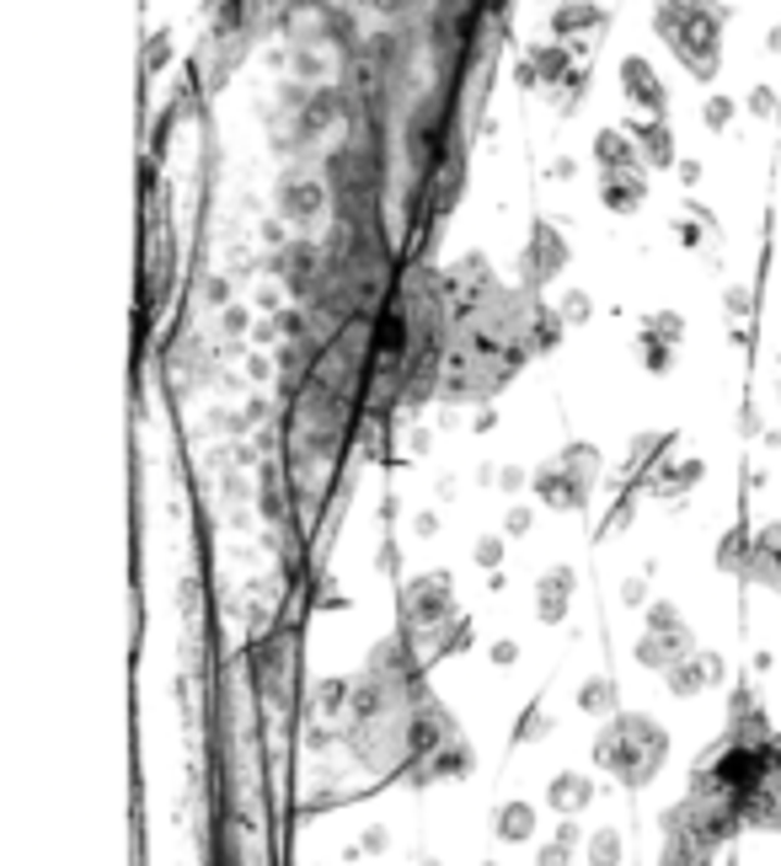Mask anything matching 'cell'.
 Listing matches in <instances>:
<instances>
[{
    "label": "cell",
    "instance_id": "6da1fadb",
    "mask_svg": "<svg viewBox=\"0 0 781 866\" xmlns=\"http://www.w3.org/2000/svg\"><path fill=\"white\" fill-rule=\"evenodd\" d=\"M348 749L364 770L407 776L412 787H434L471 770V743L460 739L456 717L429 690V664L401 631L370 647V664L354 680Z\"/></svg>",
    "mask_w": 781,
    "mask_h": 866
},
{
    "label": "cell",
    "instance_id": "7a4b0ae2",
    "mask_svg": "<svg viewBox=\"0 0 781 866\" xmlns=\"http://www.w3.org/2000/svg\"><path fill=\"white\" fill-rule=\"evenodd\" d=\"M562 316L524 289H487L450 306V359H445V401H487L515 374L562 337Z\"/></svg>",
    "mask_w": 781,
    "mask_h": 866
},
{
    "label": "cell",
    "instance_id": "3957f363",
    "mask_svg": "<svg viewBox=\"0 0 781 866\" xmlns=\"http://www.w3.org/2000/svg\"><path fill=\"white\" fill-rule=\"evenodd\" d=\"M401 636L418 647L423 664H439L460 647H471V620L456 610L445 572H423L401 589Z\"/></svg>",
    "mask_w": 781,
    "mask_h": 866
},
{
    "label": "cell",
    "instance_id": "277c9868",
    "mask_svg": "<svg viewBox=\"0 0 781 866\" xmlns=\"http://www.w3.org/2000/svg\"><path fill=\"white\" fill-rule=\"evenodd\" d=\"M664 759H669V733L653 722L648 712H616L605 728H599V739H594V765L605 770V776H616L621 787H648L653 776L664 770Z\"/></svg>",
    "mask_w": 781,
    "mask_h": 866
},
{
    "label": "cell",
    "instance_id": "5b68a950",
    "mask_svg": "<svg viewBox=\"0 0 781 866\" xmlns=\"http://www.w3.org/2000/svg\"><path fill=\"white\" fill-rule=\"evenodd\" d=\"M685 658H696V636H691V626L685 616L674 610V605H648V620H643V636H637V664L653 669V675H669L674 664H685Z\"/></svg>",
    "mask_w": 781,
    "mask_h": 866
},
{
    "label": "cell",
    "instance_id": "8992f818",
    "mask_svg": "<svg viewBox=\"0 0 781 866\" xmlns=\"http://www.w3.org/2000/svg\"><path fill=\"white\" fill-rule=\"evenodd\" d=\"M289 653H295L289 626L268 631L258 647H252V680H258V690L268 695V706H289V669H295Z\"/></svg>",
    "mask_w": 781,
    "mask_h": 866
},
{
    "label": "cell",
    "instance_id": "52a82bcc",
    "mask_svg": "<svg viewBox=\"0 0 781 866\" xmlns=\"http://www.w3.org/2000/svg\"><path fill=\"white\" fill-rule=\"evenodd\" d=\"M562 268H568V242H562V231H557L551 220H535V225H530V247H524V257H520V289L524 295H535V289L551 284Z\"/></svg>",
    "mask_w": 781,
    "mask_h": 866
},
{
    "label": "cell",
    "instance_id": "ba28073f",
    "mask_svg": "<svg viewBox=\"0 0 781 866\" xmlns=\"http://www.w3.org/2000/svg\"><path fill=\"white\" fill-rule=\"evenodd\" d=\"M658 829H664V851H658V866H712L717 845L685 818V803L664 807V818H658Z\"/></svg>",
    "mask_w": 781,
    "mask_h": 866
},
{
    "label": "cell",
    "instance_id": "9c48e42d",
    "mask_svg": "<svg viewBox=\"0 0 781 866\" xmlns=\"http://www.w3.org/2000/svg\"><path fill=\"white\" fill-rule=\"evenodd\" d=\"M278 279H284V289H289L300 306L311 310L326 289V251L311 247V242H289V247L278 251Z\"/></svg>",
    "mask_w": 781,
    "mask_h": 866
},
{
    "label": "cell",
    "instance_id": "30bf717a",
    "mask_svg": "<svg viewBox=\"0 0 781 866\" xmlns=\"http://www.w3.org/2000/svg\"><path fill=\"white\" fill-rule=\"evenodd\" d=\"M530 487H535V497H541L546 508H557V514H573V508H584L588 493H594L584 477H573L562 460H546V466L530 477Z\"/></svg>",
    "mask_w": 781,
    "mask_h": 866
},
{
    "label": "cell",
    "instance_id": "8fae6325",
    "mask_svg": "<svg viewBox=\"0 0 781 866\" xmlns=\"http://www.w3.org/2000/svg\"><path fill=\"white\" fill-rule=\"evenodd\" d=\"M749 829H781V733L766 749V770H760V787L749 797V813H744Z\"/></svg>",
    "mask_w": 781,
    "mask_h": 866
},
{
    "label": "cell",
    "instance_id": "7c38bea8",
    "mask_svg": "<svg viewBox=\"0 0 781 866\" xmlns=\"http://www.w3.org/2000/svg\"><path fill=\"white\" fill-rule=\"evenodd\" d=\"M621 91H627V102H632L637 113L664 119V102H669V91H664L658 70H653L643 54H627V60H621Z\"/></svg>",
    "mask_w": 781,
    "mask_h": 866
},
{
    "label": "cell",
    "instance_id": "4fadbf2b",
    "mask_svg": "<svg viewBox=\"0 0 781 866\" xmlns=\"http://www.w3.org/2000/svg\"><path fill=\"white\" fill-rule=\"evenodd\" d=\"M326 203H332V193H326L317 177H306V172H284V183H278V214H284V220L311 225Z\"/></svg>",
    "mask_w": 781,
    "mask_h": 866
},
{
    "label": "cell",
    "instance_id": "5bb4252c",
    "mask_svg": "<svg viewBox=\"0 0 781 866\" xmlns=\"http://www.w3.org/2000/svg\"><path fill=\"white\" fill-rule=\"evenodd\" d=\"M648 198V166H627V172H599V203L610 214H637Z\"/></svg>",
    "mask_w": 781,
    "mask_h": 866
},
{
    "label": "cell",
    "instance_id": "9a60e30c",
    "mask_svg": "<svg viewBox=\"0 0 781 866\" xmlns=\"http://www.w3.org/2000/svg\"><path fill=\"white\" fill-rule=\"evenodd\" d=\"M568 605H573V572L568 567H546L535 578V616L546 626H557V620H568Z\"/></svg>",
    "mask_w": 781,
    "mask_h": 866
},
{
    "label": "cell",
    "instance_id": "2e32d148",
    "mask_svg": "<svg viewBox=\"0 0 781 866\" xmlns=\"http://www.w3.org/2000/svg\"><path fill=\"white\" fill-rule=\"evenodd\" d=\"M627 134L637 139V156H643V166H680V156H674V134L664 119H632Z\"/></svg>",
    "mask_w": 781,
    "mask_h": 866
},
{
    "label": "cell",
    "instance_id": "e0dca14e",
    "mask_svg": "<svg viewBox=\"0 0 781 866\" xmlns=\"http://www.w3.org/2000/svg\"><path fill=\"white\" fill-rule=\"evenodd\" d=\"M717 680H722V658H717V653H696V658H685V664H674V669L664 675V684H669L674 695H685V701L702 695V690Z\"/></svg>",
    "mask_w": 781,
    "mask_h": 866
},
{
    "label": "cell",
    "instance_id": "ac0fdd59",
    "mask_svg": "<svg viewBox=\"0 0 781 866\" xmlns=\"http://www.w3.org/2000/svg\"><path fill=\"white\" fill-rule=\"evenodd\" d=\"M749 578H755L760 589H771V594H781V519H777V524H766V530L755 535V557H749Z\"/></svg>",
    "mask_w": 781,
    "mask_h": 866
},
{
    "label": "cell",
    "instance_id": "d6986e66",
    "mask_svg": "<svg viewBox=\"0 0 781 866\" xmlns=\"http://www.w3.org/2000/svg\"><path fill=\"white\" fill-rule=\"evenodd\" d=\"M594 161H599V172H627V166H643V156H637V139H632L627 128H599V134H594Z\"/></svg>",
    "mask_w": 781,
    "mask_h": 866
},
{
    "label": "cell",
    "instance_id": "ffe728a7",
    "mask_svg": "<svg viewBox=\"0 0 781 866\" xmlns=\"http://www.w3.org/2000/svg\"><path fill=\"white\" fill-rule=\"evenodd\" d=\"M605 33V11L594 5V0H557V11H551V38L562 44V38H573V33Z\"/></svg>",
    "mask_w": 781,
    "mask_h": 866
},
{
    "label": "cell",
    "instance_id": "44dd1931",
    "mask_svg": "<svg viewBox=\"0 0 781 866\" xmlns=\"http://www.w3.org/2000/svg\"><path fill=\"white\" fill-rule=\"evenodd\" d=\"M546 803L557 807L562 818H573V813H584L594 803V781L579 776V770H562V776H551V787H546Z\"/></svg>",
    "mask_w": 781,
    "mask_h": 866
},
{
    "label": "cell",
    "instance_id": "7402d4cb",
    "mask_svg": "<svg viewBox=\"0 0 781 866\" xmlns=\"http://www.w3.org/2000/svg\"><path fill=\"white\" fill-rule=\"evenodd\" d=\"M530 60H535L541 81H546L551 91H562V86L579 75V54H573L568 44H541V49H530Z\"/></svg>",
    "mask_w": 781,
    "mask_h": 866
},
{
    "label": "cell",
    "instance_id": "603a6c76",
    "mask_svg": "<svg viewBox=\"0 0 781 866\" xmlns=\"http://www.w3.org/2000/svg\"><path fill=\"white\" fill-rule=\"evenodd\" d=\"M493 834H498L504 845L530 840V834H535V807H530V803H504L498 813H493Z\"/></svg>",
    "mask_w": 781,
    "mask_h": 866
},
{
    "label": "cell",
    "instance_id": "cb8c5ba5",
    "mask_svg": "<svg viewBox=\"0 0 781 866\" xmlns=\"http://www.w3.org/2000/svg\"><path fill=\"white\" fill-rule=\"evenodd\" d=\"M749 557H755V541H749L744 530H728V535L717 541V567H722V572H744V578H749Z\"/></svg>",
    "mask_w": 781,
    "mask_h": 866
},
{
    "label": "cell",
    "instance_id": "d4e9b609",
    "mask_svg": "<svg viewBox=\"0 0 781 866\" xmlns=\"http://www.w3.org/2000/svg\"><path fill=\"white\" fill-rule=\"evenodd\" d=\"M579 706H584L588 717H616V680H610V675H594V680H584V690H579Z\"/></svg>",
    "mask_w": 781,
    "mask_h": 866
},
{
    "label": "cell",
    "instance_id": "484cf974",
    "mask_svg": "<svg viewBox=\"0 0 781 866\" xmlns=\"http://www.w3.org/2000/svg\"><path fill=\"white\" fill-rule=\"evenodd\" d=\"M557 460H562L573 477H584L588 487H599V471H605V460H599V449H594V444H568Z\"/></svg>",
    "mask_w": 781,
    "mask_h": 866
},
{
    "label": "cell",
    "instance_id": "4316f807",
    "mask_svg": "<svg viewBox=\"0 0 781 866\" xmlns=\"http://www.w3.org/2000/svg\"><path fill=\"white\" fill-rule=\"evenodd\" d=\"M579 834H584V829H579V824L568 818V824L557 829V840H546V845H541L535 866H568V862H573V845H579Z\"/></svg>",
    "mask_w": 781,
    "mask_h": 866
},
{
    "label": "cell",
    "instance_id": "83f0119b",
    "mask_svg": "<svg viewBox=\"0 0 781 866\" xmlns=\"http://www.w3.org/2000/svg\"><path fill=\"white\" fill-rule=\"evenodd\" d=\"M664 444H669V433H637L632 438V455H627V482H637V471L653 466L658 455H664Z\"/></svg>",
    "mask_w": 781,
    "mask_h": 866
},
{
    "label": "cell",
    "instance_id": "f1b7e54d",
    "mask_svg": "<svg viewBox=\"0 0 781 866\" xmlns=\"http://www.w3.org/2000/svg\"><path fill=\"white\" fill-rule=\"evenodd\" d=\"M584 851H588V866H621V834L599 824V829L588 834Z\"/></svg>",
    "mask_w": 781,
    "mask_h": 866
},
{
    "label": "cell",
    "instance_id": "f546056e",
    "mask_svg": "<svg viewBox=\"0 0 781 866\" xmlns=\"http://www.w3.org/2000/svg\"><path fill=\"white\" fill-rule=\"evenodd\" d=\"M311 701H317V712L337 717V712H348V701H354V684H348V680H322L317 690H311Z\"/></svg>",
    "mask_w": 781,
    "mask_h": 866
},
{
    "label": "cell",
    "instance_id": "4dcf8cb0",
    "mask_svg": "<svg viewBox=\"0 0 781 866\" xmlns=\"http://www.w3.org/2000/svg\"><path fill=\"white\" fill-rule=\"evenodd\" d=\"M669 354H674V343H664V337H653V332L637 337V359H643L653 374H669Z\"/></svg>",
    "mask_w": 781,
    "mask_h": 866
},
{
    "label": "cell",
    "instance_id": "1f68e13d",
    "mask_svg": "<svg viewBox=\"0 0 781 866\" xmlns=\"http://www.w3.org/2000/svg\"><path fill=\"white\" fill-rule=\"evenodd\" d=\"M702 471H707L702 460H685V466H669V471L658 477V487H653V493H680V487H691V482H702Z\"/></svg>",
    "mask_w": 781,
    "mask_h": 866
},
{
    "label": "cell",
    "instance_id": "d6a6232c",
    "mask_svg": "<svg viewBox=\"0 0 781 866\" xmlns=\"http://www.w3.org/2000/svg\"><path fill=\"white\" fill-rule=\"evenodd\" d=\"M557 316H562L568 326H584L588 316H594V300H588L584 289H568V295L557 300Z\"/></svg>",
    "mask_w": 781,
    "mask_h": 866
},
{
    "label": "cell",
    "instance_id": "836d02e7",
    "mask_svg": "<svg viewBox=\"0 0 781 866\" xmlns=\"http://www.w3.org/2000/svg\"><path fill=\"white\" fill-rule=\"evenodd\" d=\"M733 113H739V102H733V97H707V108H702V124L712 128V134H722V128L733 124Z\"/></svg>",
    "mask_w": 781,
    "mask_h": 866
},
{
    "label": "cell",
    "instance_id": "e575fe53",
    "mask_svg": "<svg viewBox=\"0 0 781 866\" xmlns=\"http://www.w3.org/2000/svg\"><path fill=\"white\" fill-rule=\"evenodd\" d=\"M749 113H755V119H777V113H781V91H777V86H755V91H749Z\"/></svg>",
    "mask_w": 781,
    "mask_h": 866
},
{
    "label": "cell",
    "instance_id": "d590c367",
    "mask_svg": "<svg viewBox=\"0 0 781 866\" xmlns=\"http://www.w3.org/2000/svg\"><path fill=\"white\" fill-rule=\"evenodd\" d=\"M643 332H653V337H664V343H680V332H685V321L674 316V310H658Z\"/></svg>",
    "mask_w": 781,
    "mask_h": 866
},
{
    "label": "cell",
    "instance_id": "8d00e7d4",
    "mask_svg": "<svg viewBox=\"0 0 781 866\" xmlns=\"http://www.w3.org/2000/svg\"><path fill=\"white\" fill-rule=\"evenodd\" d=\"M166 49H172V33H166V27H161V33H150V44H145V70H150V75L166 64Z\"/></svg>",
    "mask_w": 781,
    "mask_h": 866
},
{
    "label": "cell",
    "instance_id": "74e56055",
    "mask_svg": "<svg viewBox=\"0 0 781 866\" xmlns=\"http://www.w3.org/2000/svg\"><path fill=\"white\" fill-rule=\"evenodd\" d=\"M471 557L482 561V567H498V561H504V541H498V535H482V541H476V552H471Z\"/></svg>",
    "mask_w": 781,
    "mask_h": 866
},
{
    "label": "cell",
    "instance_id": "f35d334b",
    "mask_svg": "<svg viewBox=\"0 0 781 866\" xmlns=\"http://www.w3.org/2000/svg\"><path fill=\"white\" fill-rule=\"evenodd\" d=\"M722 306L733 310V316H739V321H744V316H749V306H755V300H749V289H744V284H733V289H728V295H722Z\"/></svg>",
    "mask_w": 781,
    "mask_h": 866
},
{
    "label": "cell",
    "instance_id": "ab89813d",
    "mask_svg": "<svg viewBox=\"0 0 781 866\" xmlns=\"http://www.w3.org/2000/svg\"><path fill=\"white\" fill-rule=\"evenodd\" d=\"M535 733H546V712H541V706H530V717L520 722V733H515V743L535 739Z\"/></svg>",
    "mask_w": 781,
    "mask_h": 866
},
{
    "label": "cell",
    "instance_id": "60d3db41",
    "mask_svg": "<svg viewBox=\"0 0 781 866\" xmlns=\"http://www.w3.org/2000/svg\"><path fill=\"white\" fill-rule=\"evenodd\" d=\"M515 81H520V86H541V70H535V60H530V54L515 64Z\"/></svg>",
    "mask_w": 781,
    "mask_h": 866
},
{
    "label": "cell",
    "instance_id": "b9f144b4",
    "mask_svg": "<svg viewBox=\"0 0 781 866\" xmlns=\"http://www.w3.org/2000/svg\"><path fill=\"white\" fill-rule=\"evenodd\" d=\"M674 236H680V247H702V231L691 220H674Z\"/></svg>",
    "mask_w": 781,
    "mask_h": 866
},
{
    "label": "cell",
    "instance_id": "7bdbcfd3",
    "mask_svg": "<svg viewBox=\"0 0 781 866\" xmlns=\"http://www.w3.org/2000/svg\"><path fill=\"white\" fill-rule=\"evenodd\" d=\"M515 658H520V642H498V647H493V664H504V669H509Z\"/></svg>",
    "mask_w": 781,
    "mask_h": 866
},
{
    "label": "cell",
    "instance_id": "ee69618b",
    "mask_svg": "<svg viewBox=\"0 0 781 866\" xmlns=\"http://www.w3.org/2000/svg\"><path fill=\"white\" fill-rule=\"evenodd\" d=\"M359 851H370V856H381V851H386V829H370V834L359 840Z\"/></svg>",
    "mask_w": 781,
    "mask_h": 866
},
{
    "label": "cell",
    "instance_id": "f6af8a7d",
    "mask_svg": "<svg viewBox=\"0 0 781 866\" xmlns=\"http://www.w3.org/2000/svg\"><path fill=\"white\" fill-rule=\"evenodd\" d=\"M674 172H680V183H685V187H696V183H702V161H680Z\"/></svg>",
    "mask_w": 781,
    "mask_h": 866
},
{
    "label": "cell",
    "instance_id": "bcb514c9",
    "mask_svg": "<svg viewBox=\"0 0 781 866\" xmlns=\"http://www.w3.org/2000/svg\"><path fill=\"white\" fill-rule=\"evenodd\" d=\"M504 530H509V535H524V530H530V514H524V508H509V524H504Z\"/></svg>",
    "mask_w": 781,
    "mask_h": 866
},
{
    "label": "cell",
    "instance_id": "7dc6e473",
    "mask_svg": "<svg viewBox=\"0 0 781 866\" xmlns=\"http://www.w3.org/2000/svg\"><path fill=\"white\" fill-rule=\"evenodd\" d=\"M621 594H627V605H637V599H643V578H627V589H621Z\"/></svg>",
    "mask_w": 781,
    "mask_h": 866
},
{
    "label": "cell",
    "instance_id": "c3c4849f",
    "mask_svg": "<svg viewBox=\"0 0 781 866\" xmlns=\"http://www.w3.org/2000/svg\"><path fill=\"white\" fill-rule=\"evenodd\" d=\"M766 44H771V49H777V54H781V27H777V33H771V38H766Z\"/></svg>",
    "mask_w": 781,
    "mask_h": 866
},
{
    "label": "cell",
    "instance_id": "681fc988",
    "mask_svg": "<svg viewBox=\"0 0 781 866\" xmlns=\"http://www.w3.org/2000/svg\"><path fill=\"white\" fill-rule=\"evenodd\" d=\"M777 834H781V829H777Z\"/></svg>",
    "mask_w": 781,
    "mask_h": 866
}]
</instances>
